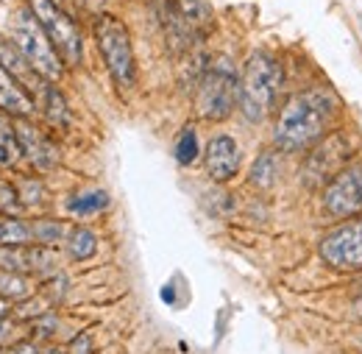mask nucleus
I'll use <instances>...</instances> for the list:
<instances>
[{
	"label": "nucleus",
	"mask_w": 362,
	"mask_h": 354,
	"mask_svg": "<svg viewBox=\"0 0 362 354\" xmlns=\"http://www.w3.org/2000/svg\"><path fill=\"white\" fill-rule=\"evenodd\" d=\"M337 112H340V101L334 98L332 89H301L281 103L273 126V142L287 154L310 151L326 137Z\"/></svg>",
	"instance_id": "nucleus-1"
},
{
	"label": "nucleus",
	"mask_w": 362,
	"mask_h": 354,
	"mask_svg": "<svg viewBox=\"0 0 362 354\" xmlns=\"http://www.w3.org/2000/svg\"><path fill=\"white\" fill-rule=\"evenodd\" d=\"M284 87V70L279 59L268 50H257L248 56L240 73V112L245 120L259 123L276 109V101Z\"/></svg>",
	"instance_id": "nucleus-2"
},
{
	"label": "nucleus",
	"mask_w": 362,
	"mask_h": 354,
	"mask_svg": "<svg viewBox=\"0 0 362 354\" xmlns=\"http://www.w3.org/2000/svg\"><path fill=\"white\" fill-rule=\"evenodd\" d=\"M198 95H195V109L204 120H226L240 103V76L231 64L228 56H215L201 81H198Z\"/></svg>",
	"instance_id": "nucleus-3"
},
{
	"label": "nucleus",
	"mask_w": 362,
	"mask_h": 354,
	"mask_svg": "<svg viewBox=\"0 0 362 354\" xmlns=\"http://www.w3.org/2000/svg\"><path fill=\"white\" fill-rule=\"evenodd\" d=\"M92 31H95V42H98L109 76L120 89H129L136 79V62L126 23L115 14H98Z\"/></svg>",
	"instance_id": "nucleus-4"
},
{
	"label": "nucleus",
	"mask_w": 362,
	"mask_h": 354,
	"mask_svg": "<svg viewBox=\"0 0 362 354\" xmlns=\"http://www.w3.org/2000/svg\"><path fill=\"white\" fill-rule=\"evenodd\" d=\"M11 45L25 56V62L45 79V81H56L64 73V62L59 56V50L47 40L42 25L37 23V17L28 11H20L11 23Z\"/></svg>",
	"instance_id": "nucleus-5"
},
{
	"label": "nucleus",
	"mask_w": 362,
	"mask_h": 354,
	"mask_svg": "<svg viewBox=\"0 0 362 354\" xmlns=\"http://www.w3.org/2000/svg\"><path fill=\"white\" fill-rule=\"evenodd\" d=\"M28 8L42 25L53 47L59 50L62 62L67 67H78L84 62V37H81L78 23L56 0H28Z\"/></svg>",
	"instance_id": "nucleus-6"
},
{
	"label": "nucleus",
	"mask_w": 362,
	"mask_h": 354,
	"mask_svg": "<svg viewBox=\"0 0 362 354\" xmlns=\"http://www.w3.org/2000/svg\"><path fill=\"white\" fill-rule=\"evenodd\" d=\"M320 257L337 270H362V215H354L320 240Z\"/></svg>",
	"instance_id": "nucleus-7"
},
{
	"label": "nucleus",
	"mask_w": 362,
	"mask_h": 354,
	"mask_svg": "<svg viewBox=\"0 0 362 354\" xmlns=\"http://www.w3.org/2000/svg\"><path fill=\"white\" fill-rule=\"evenodd\" d=\"M349 154H351V139L346 134H326V139H320L315 151L307 156V165H304L301 176L307 178V184L332 181L343 168H349Z\"/></svg>",
	"instance_id": "nucleus-8"
},
{
	"label": "nucleus",
	"mask_w": 362,
	"mask_h": 354,
	"mask_svg": "<svg viewBox=\"0 0 362 354\" xmlns=\"http://www.w3.org/2000/svg\"><path fill=\"white\" fill-rule=\"evenodd\" d=\"M323 207L334 218L362 215V165L343 168L323 190Z\"/></svg>",
	"instance_id": "nucleus-9"
},
{
	"label": "nucleus",
	"mask_w": 362,
	"mask_h": 354,
	"mask_svg": "<svg viewBox=\"0 0 362 354\" xmlns=\"http://www.w3.org/2000/svg\"><path fill=\"white\" fill-rule=\"evenodd\" d=\"M14 132H17V139H20L23 156H25L37 171H53V168L59 165V148H56L40 129H34L28 120H17V123H14Z\"/></svg>",
	"instance_id": "nucleus-10"
},
{
	"label": "nucleus",
	"mask_w": 362,
	"mask_h": 354,
	"mask_svg": "<svg viewBox=\"0 0 362 354\" xmlns=\"http://www.w3.org/2000/svg\"><path fill=\"white\" fill-rule=\"evenodd\" d=\"M204 165H206V173L215 181H228V178L237 176L240 171V148L234 142V137L228 134H215L206 145V156H204Z\"/></svg>",
	"instance_id": "nucleus-11"
},
{
	"label": "nucleus",
	"mask_w": 362,
	"mask_h": 354,
	"mask_svg": "<svg viewBox=\"0 0 362 354\" xmlns=\"http://www.w3.org/2000/svg\"><path fill=\"white\" fill-rule=\"evenodd\" d=\"M34 106H37L34 98L0 64V112H6L11 118H28V115H34Z\"/></svg>",
	"instance_id": "nucleus-12"
},
{
	"label": "nucleus",
	"mask_w": 362,
	"mask_h": 354,
	"mask_svg": "<svg viewBox=\"0 0 362 354\" xmlns=\"http://www.w3.org/2000/svg\"><path fill=\"white\" fill-rule=\"evenodd\" d=\"M42 112H45L47 123L53 129H67L70 126V109L64 95L59 92V87H53L50 81L42 84Z\"/></svg>",
	"instance_id": "nucleus-13"
},
{
	"label": "nucleus",
	"mask_w": 362,
	"mask_h": 354,
	"mask_svg": "<svg viewBox=\"0 0 362 354\" xmlns=\"http://www.w3.org/2000/svg\"><path fill=\"white\" fill-rule=\"evenodd\" d=\"M34 243V229L28 226L25 221L14 218V215H3L0 218V246H28Z\"/></svg>",
	"instance_id": "nucleus-14"
},
{
	"label": "nucleus",
	"mask_w": 362,
	"mask_h": 354,
	"mask_svg": "<svg viewBox=\"0 0 362 354\" xmlns=\"http://www.w3.org/2000/svg\"><path fill=\"white\" fill-rule=\"evenodd\" d=\"M106 207H109V195H106L103 190H84V193H78V195H73V198L67 201V210H70L73 215H78V218L98 215V212H103Z\"/></svg>",
	"instance_id": "nucleus-15"
},
{
	"label": "nucleus",
	"mask_w": 362,
	"mask_h": 354,
	"mask_svg": "<svg viewBox=\"0 0 362 354\" xmlns=\"http://www.w3.org/2000/svg\"><path fill=\"white\" fill-rule=\"evenodd\" d=\"M0 296L6 302H20L31 296V282L20 270H3L0 268Z\"/></svg>",
	"instance_id": "nucleus-16"
},
{
	"label": "nucleus",
	"mask_w": 362,
	"mask_h": 354,
	"mask_svg": "<svg viewBox=\"0 0 362 354\" xmlns=\"http://www.w3.org/2000/svg\"><path fill=\"white\" fill-rule=\"evenodd\" d=\"M95 251H98V237L92 234L90 229L78 226V229L70 232V237H67V254L76 263H84V260L95 257Z\"/></svg>",
	"instance_id": "nucleus-17"
},
{
	"label": "nucleus",
	"mask_w": 362,
	"mask_h": 354,
	"mask_svg": "<svg viewBox=\"0 0 362 354\" xmlns=\"http://www.w3.org/2000/svg\"><path fill=\"white\" fill-rule=\"evenodd\" d=\"M176 11H179L181 17H184L195 31H201V34H204V28H206L209 20H212L209 0H176Z\"/></svg>",
	"instance_id": "nucleus-18"
},
{
	"label": "nucleus",
	"mask_w": 362,
	"mask_h": 354,
	"mask_svg": "<svg viewBox=\"0 0 362 354\" xmlns=\"http://www.w3.org/2000/svg\"><path fill=\"white\" fill-rule=\"evenodd\" d=\"M279 171H281L279 168V156L276 154H262L251 168V184L259 187V190H271L276 184V178H279Z\"/></svg>",
	"instance_id": "nucleus-19"
},
{
	"label": "nucleus",
	"mask_w": 362,
	"mask_h": 354,
	"mask_svg": "<svg viewBox=\"0 0 362 354\" xmlns=\"http://www.w3.org/2000/svg\"><path fill=\"white\" fill-rule=\"evenodd\" d=\"M17 156H23V148H20V139L14 132V123L0 120V168L14 165Z\"/></svg>",
	"instance_id": "nucleus-20"
},
{
	"label": "nucleus",
	"mask_w": 362,
	"mask_h": 354,
	"mask_svg": "<svg viewBox=\"0 0 362 354\" xmlns=\"http://www.w3.org/2000/svg\"><path fill=\"white\" fill-rule=\"evenodd\" d=\"M176 162L179 165H192L195 159H198V154H201V145H198V134L192 126H187V129H181L179 139H176Z\"/></svg>",
	"instance_id": "nucleus-21"
},
{
	"label": "nucleus",
	"mask_w": 362,
	"mask_h": 354,
	"mask_svg": "<svg viewBox=\"0 0 362 354\" xmlns=\"http://www.w3.org/2000/svg\"><path fill=\"white\" fill-rule=\"evenodd\" d=\"M31 229H34V240L40 246H53V243L64 240V234H67V226L62 221H37Z\"/></svg>",
	"instance_id": "nucleus-22"
},
{
	"label": "nucleus",
	"mask_w": 362,
	"mask_h": 354,
	"mask_svg": "<svg viewBox=\"0 0 362 354\" xmlns=\"http://www.w3.org/2000/svg\"><path fill=\"white\" fill-rule=\"evenodd\" d=\"M20 210H23V198H20L17 187L8 184V181H0V212L3 215H17Z\"/></svg>",
	"instance_id": "nucleus-23"
},
{
	"label": "nucleus",
	"mask_w": 362,
	"mask_h": 354,
	"mask_svg": "<svg viewBox=\"0 0 362 354\" xmlns=\"http://www.w3.org/2000/svg\"><path fill=\"white\" fill-rule=\"evenodd\" d=\"M67 354H92V338L87 332H81V335L70 343V352Z\"/></svg>",
	"instance_id": "nucleus-24"
},
{
	"label": "nucleus",
	"mask_w": 362,
	"mask_h": 354,
	"mask_svg": "<svg viewBox=\"0 0 362 354\" xmlns=\"http://www.w3.org/2000/svg\"><path fill=\"white\" fill-rule=\"evenodd\" d=\"M53 329H56V318H53V312H45L42 321H37V332H40L42 338H47Z\"/></svg>",
	"instance_id": "nucleus-25"
},
{
	"label": "nucleus",
	"mask_w": 362,
	"mask_h": 354,
	"mask_svg": "<svg viewBox=\"0 0 362 354\" xmlns=\"http://www.w3.org/2000/svg\"><path fill=\"white\" fill-rule=\"evenodd\" d=\"M8 354H40V349H37L34 343H28V341H25V343H17V346H11V352H8Z\"/></svg>",
	"instance_id": "nucleus-26"
},
{
	"label": "nucleus",
	"mask_w": 362,
	"mask_h": 354,
	"mask_svg": "<svg viewBox=\"0 0 362 354\" xmlns=\"http://www.w3.org/2000/svg\"><path fill=\"white\" fill-rule=\"evenodd\" d=\"M153 3H156V8H159L162 14H168V11L176 6V0H153Z\"/></svg>",
	"instance_id": "nucleus-27"
},
{
	"label": "nucleus",
	"mask_w": 362,
	"mask_h": 354,
	"mask_svg": "<svg viewBox=\"0 0 362 354\" xmlns=\"http://www.w3.org/2000/svg\"><path fill=\"white\" fill-rule=\"evenodd\" d=\"M6 312H8V302H6V299H3V296H0V321H3V318H6Z\"/></svg>",
	"instance_id": "nucleus-28"
},
{
	"label": "nucleus",
	"mask_w": 362,
	"mask_h": 354,
	"mask_svg": "<svg viewBox=\"0 0 362 354\" xmlns=\"http://www.w3.org/2000/svg\"><path fill=\"white\" fill-rule=\"evenodd\" d=\"M162 299H165V302H173V287H165V290H162Z\"/></svg>",
	"instance_id": "nucleus-29"
},
{
	"label": "nucleus",
	"mask_w": 362,
	"mask_h": 354,
	"mask_svg": "<svg viewBox=\"0 0 362 354\" xmlns=\"http://www.w3.org/2000/svg\"><path fill=\"white\" fill-rule=\"evenodd\" d=\"M357 310H360V312H357V315H360V318H362V290H360V302H357Z\"/></svg>",
	"instance_id": "nucleus-30"
},
{
	"label": "nucleus",
	"mask_w": 362,
	"mask_h": 354,
	"mask_svg": "<svg viewBox=\"0 0 362 354\" xmlns=\"http://www.w3.org/2000/svg\"><path fill=\"white\" fill-rule=\"evenodd\" d=\"M47 354H62V352H56V349H53V352H47Z\"/></svg>",
	"instance_id": "nucleus-31"
}]
</instances>
